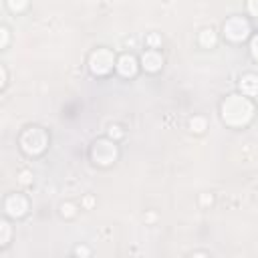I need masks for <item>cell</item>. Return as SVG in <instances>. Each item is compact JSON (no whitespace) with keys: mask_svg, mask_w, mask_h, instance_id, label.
<instances>
[{"mask_svg":"<svg viewBox=\"0 0 258 258\" xmlns=\"http://www.w3.org/2000/svg\"><path fill=\"white\" fill-rule=\"evenodd\" d=\"M85 206L91 208V206H93V198H85Z\"/></svg>","mask_w":258,"mask_h":258,"instance_id":"cb8c5ba5","label":"cell"},{"mask_svg":"<svg viewBox=\"0 0 258 258\" xmlns=\"http://www.w3.org/2000/svg\"><path fill=\"white\" fill-rule=\"evenodd\" d=\"M254 117V103L246 95H228L222 103V119L230 127H242Z\"/></svg>","mask_w":258,"mask_h":258,"instance_id":"6da1fadb","label":"cell"},{"mask_svg":"<svg viewBox=\"0 0 258 258\" xmlns=\"http://www.w3.org/2000/svg\"><path fill=\"white\" fill-rule=\"evenodd\" d=\"M91 157L99 165H111L117 159V145L109 139H97L91 147Z\"/></svg>","mask_w":258,"mask_h":258,"instance_id":"3957f363","label":"cell"},{"mask_svg":"<svg viewBox=\"0 0 258 258\" xmlns=\"http://www.w3.org/2000/svg\"><path fill=\"white\" fill-rule=\"evenodd\" d=\"M216 32L212 30V28H204L202 32H200V44L202 46H206V48H212L214 44H216Z\"/></svg>","mask_w":258,"mask_h":258,"instance_id":"30bf717a","label":"cell"},{"mask_svg":"<svg viewBox=\"0 0 258 258\" xmlns=\"http://www.w3.org/2000/svg\"><path fill=\"white\" fill-rule=\"evenodd\" d=\"M248 10H250L254 16H258V0H250V2H248Z\"/></svg>","mask_w":258,"mask_h":258,"instance_id":"ffe728a7","label":"cell"},{"mask_svg":"<svg viewBox=\"0 0 258 258\" xmlns=\"http://www.w3.org/2000/svg\"><path fill=\"white\" fill-rule=\"evenodd\" d=\"M48 145V135L42 127H28L22 131L20 135V147L28 153V155H38L46 149Z\"/></svg>","mask_w":258,"mask_h":258,"instance_id":"7a4b0ae2","label":"cell"},{"mask_svg":"<svg viewBox=\"0 0 258 258\" xmlns=\"http://www.w3.org/2000/svg\"><path fill=\"white\" fill-rule=\"evenodd\" d=\"M248 32H250V24L242 16H232L224 22V34H226V38H230L234 42L244 40L248 36Z\"/></svg>","mask_w":258,"mask_h":258,"instance_id":"5b68a950","label":"cell"},{"mask_svg":"<svg viewBox=\"0 0 258 258\" xmlns=\"http://www.w3.org/2000/svg\"><path fill=\"white\" fill-rule=\"evenodd\" d=\"M113 62H115V56L109 48H97L89 56V67L95 75H107L113 69Z\"/></svg>","mask_w":258,"mask_h":258,"instance_id":"277c9868","label":"cell"},{"mask_svg":"<svg viewBox=\"0 0 258 258\" xmlns=\"http://www.w3.org/2000/svg\"><path fill=\"white\" fill-rule=\"evenodd\" d=\"M202 204H212V196L204 194V196H202Z\"/></svg>","mask_w":258,"mask_h":258,"instance_id":"7402d4cb","label":"cell"},{"mask_svg":"<svg viewBox=\"0 0 258 258\" xmlns=\"http://www.w3.org/2000/svg\"><path fill=\"white\" fill-rule=\"evenodd\" d=\"M8 6H10L12 10H22V8L26 6V2H14V0H10V2H8Z\"/></svg>","mask_w":258,"mask_h":258,"instance_id":"44dd1931","label":"cell"},{"mask_svg":"<svg viewBox=\"0 0 258 258\" xmlns=\"http://www.w3.org/2000/svg\"><path fill=\"white\" fill-rule=\"evenodd\" d=\"M0 79H2V85H4V83H6V69H4V67L0 69Z\"/></svg>","mask_w":258,"mask_h":258,"instance_id":"603a6c76","label":"cell"},{"mask_svg":"<svg viewBox=\"0 0 258 258\" xmlns=\"http://www.w3.org/2000/svg\"><path fill=\"white\" fill-rule=\"evenodd\" d=\"M141 64H143L145 71L155 73V71H159L161 64H163V56H161L157 50H145V52L141 54Z\"/></svg>","mask_w":258,"mask_h":258,"instance_id":"ba28073f","label":"cell"},{"mask_svg":"<svg viewBox=\"0 0 258 258\" xmlns=\"http://www.w3.org/2000/svg\"><path fill=\"white\" fill-rule=\"evenodd\" d=\"M75 254H77L79 258H87V256H89V248H87V246H77V248H75Z\"/></svg>","mask_w":258,"mask_h":258,"instance_id":"e0dca14e","label":"cell"},{"mask_svg":"<svg viewBox=\"0 0 258 258\" xmlns=\"http://www.w3.org/2000/svg\"><path fill=\"white\" fill-rule=\"evenodd\" d=\"M8 44V28L2 26L0 28V46H6Z\"/></svg>","mask_w":258,"mask_h":258,"instance_id":"2e32d148","label":"cell"},{"mask_svg":"<svg viewBox=\"0 0 258 258\" xmlns=\"http://www.w3.org/2000/svg\"><path fill=\"white\" fill-rule=\"evenodd\" d=\"M115 67L121 77H133L137 73V58L133 54H121Z\"/></svg>","mask_w":258,"mask_h":258,"instance_id":"52a82bcc","label":"cell"},{"mask_svg":"<svg viewBox=\"0 0 258 258\" xmlns=\"http://www.w3.org/2000/svg\"><path fill=\"white\" fill-rule=\"evenodd\" d=\"M0 230H2L0 242H2V244H6V242H8V238H10V226H8V222H2V224H0Z\"/></svg>","mask_w":258,"mask_h":258,"instance_id":"7c38bea8","label":"cell"},{"mask_svg":"<svg viewBox=\"0 0 258 258\" xmlns=\"http://www.w3.org/2000/svg\"><path fill=\"white\" fill-rule=\"evenodd\" d=\"M250 48H252V54H254V58L258 60V34L252 38V44H250Z\"/></svg>","mask_w":258,"mask_h":258,"instance_id":"d6986e66","label":"cell"},{"mask_svg":"<svg viewBox=\"0 0 258 258\" xmlns=\"http://www.w3.org/2000/svg\"><path fill=\"white\" fill-rule=\"evenodd\" d=\"M240 91L246 97L258 95V75H244L240 79Z\"/></svg>","mask_w":258,"mask_h":258,"instance_id":"9c48e42d","label":"cell"},{"mask_svg":"<svg viewBox=\"0 0 258 258\" xmlns=\"http://www.w3.org/2000/svg\"><path fill=\"white\" fill-rule=\"evenodd\" d=\"M191 258H208V256H206V254H204V252H196V254H194V256H191Z\"/></svg>","mask_w":258,"mask_h":258,"instance_id":"d4e9b609","label":"cell"},{"mask_svg":"<svg viewBox=\"0 0 258 258\" xmlns=\"http://www.w3.org/2000/svg\"><path fill=\"white\" fill-rule=\"evenodd\" d=\"M75 212H77V210H75V206H73V204H62V206H60V214H62V216H67V218L75 216Z\"/></svg>","mask_w":258,"mask_h":258,"instance_id":"5bb4252c","label":"cell"},{"mask_svg":"<svg viewBox=\"0 0 258 258\" xmlns=\"http://www.w3.org/2000/svg\"><path fill=\"white\" fill-rule=\"evenodd\" d=\"M109 137H111V139L123 137V129H121L119 125H111V127H109Z\"/></svg>","mask_w":258,"mask_h":258,"instance_id":"4fadbf2b","label":"cell"},{"mask_svg":"<svg viewBox=\"0 0 258 258\" xmlns=\"http://www.w3.org/2000/svg\"><path fill=\"white\" fill-rule=\"evenodd\" d=\"M4 208H6L8 216H12V218H20V216L26 214V210H28V202H26L24 196H20V194H12V196L6 198Z\"/></svg>","mask_w":258,"mask_h":258,"instance_id":"8992f818","label":"cell"},{"mask_svg":"<svg viewBox=\"0 0 258 258\" xmlns=\"http://www.w3.org/2000/svg\"><path fill=\"white\" fill-rule=\"evenodd\" d=\"M189 129L196 133H202L206 129V119L204 117H191L189 119Z\"/></svg>","mask_w":258,"mask_h":258,"instance_id":"8fae6325","label":"cell"},{"mask_svg":"<svg viewBox=\"0 0 258 258\" xmlns=\"http://www.w3.org/2000/svg\"><path fill=\"white\" fill-rule=\"evenodd\" d=\"M159 42H161V36H159V34H155V32H151V34L147 36V44H149L151 48H155V46H157Z\"/></svg>","mask_w":258,"mask_h":258,"instance_id":"9a60e30c","label":"cell"},{"mask_svg":"<svg viewBox=\"0 0 258 258\" xmlns=\"http://www.w3.org/2000/svg\"><path fill=\"white\" fill-rule=\"evenodd\" d=\"M18 179H20V183H30V179H32V173H30V171H20Z\"/></svg>","mask_w":258,"mask_h":258,"instance_id":"ac0fdd59","label":"cell"}]
</instances>
